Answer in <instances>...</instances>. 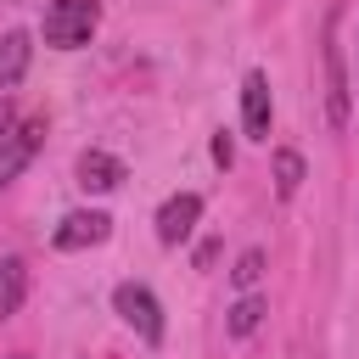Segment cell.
Returning <instances> with one entry per match:
<instances>
[{"label": "cell", "instance_id": "12", "mask_svg": "<svg viewBox=\"0 0 359 359\" xmlns=\"http://www.w3.org/2000/svg\"><path fill=\"white\" fill-rule=\"evenodd\" d=\"M264 314H269V309H264V297H252V292H247V297L230 309V337H252Z\"/></svg>", "mask_w": 359, "mask_h": 359}, {"label": "cell", "instance_id": "1", "mask_svg": "<svg viewBox=\"0 0 359 359\" xmlns=\"http://www.w3.org/2000/svg\"><path fill=\"white\" fill-rule=\"evenodd\" d=\"M95 22H101L95 0H50V6H45V45L79 50V45H90Z\"/></svg>", "mask_w": 359, "mask_h": 359}, {"label": "cell", "instance_id": "11", "mask_svg": "<svg viewBox=\"0 0 359 359\" xmlns=\"http://www.w3.org/2000/svg\"><path fill=\"white\" fill-rule=\"evenodd\" d=\"M303 180H309V163H303L297 151H286V146H280V151H275V191L292 202V196L303 191Z\"/></svg>", "mask_w": 359, "mask_h": 359}, {"label": "cell", "instance_id": "10", "mask_svg": "<svg viewBox=\"0 0 359 359\" xmlns=\"http://www.w3.org/2000/svg\"><path fill=\"white\" fill-rule=\"evenodd\" d=\"M28 297V264L22 258H0V314H17Z\"/></svg>", "mask_w": 359, "mask_h": 359}, {"label": "cell", "instance_id": "8", "mask_svg": "<svg viewBox=\"0 0 359 359\" xmlns=\"http://www.w3.org/2000/svg\"><path fill=\"white\" fill-rule=\"evenodd\" d=\"M123 180H129V168H123L112 151H84V157H79V185H84V191H118Z\"/></svg>", "mask_w": 359, "mask_h": 359}, {"label": "cell", "instance_id": "9", "mask_svg": "<svg viewBox=\"0 0 359 359\" xmlns=\"http://www.w3.org/2000/svg\"><path fill=\"white\" fill-rule=\"evenodd\" d=\"M28 56H34V45H28V34H22V28H11V34L0 39V90H11V84H22V73H28Z\"/></svg>", "mask_w": 359, "mask_h": 359}, {"label": "cell", "instance_id": "14", "mask_svg": "<svg viewBox=\"0 0 359 359\" xmlns=\"http://www.w3.org/2000/svg\"><path fill=\"white\" fill-rule=\"evenodd\" d=\"M213 163H219V168H230V135H224V129L213 135Z\"/></svg>", "mask_w": 359, "mask_h": 359}, {"label": "cell", "instance_id": "16", "mask_svg": "<svg viewBox=\"0 0 359 359\" xmlns=\"http://www.w3.org/2000/svg\"><path fill=\"white\" fill-rule=\"evenodd\" d=\"M11 359H28V353H11Z\"/></svg>", "mask_w": 359, "mask_h": 359}, {"label": "cell", "instance_id": "2", "mask_svg": "<svg viewBox=\"0 0 359 359\" xmlns=\"http://www.w3.org/2000/svg\"><path fill=\"white\" fill-rule=\"evenodd\" d=\"M353 112V90H348V67H342V45H337V11L325 17V118L331 129H348Z\"/></svg>", "mask_w": 359, "mask_h": 359}, {"label": "cell", "instance_id": "3", "mask_svg": "<svg viewBox=\"0 0 359 359\" xmlns=\"http://www.w3.org/2000/svg\"><path fill=\"white\" fill-rule=\"evenodd\" d=\"M112 309H118V320H123V325H135V331H140V342H151V348L163 342V303H157L140 280H123V286L112 292Z\"/></svg>", "mask_w": 359, "mask_h": 359}, {"label": "cell", "instance_id": "13", "mask_svg": "<svg viewBox=\"0 0 359 359\" xmlns=\"http://www.w3.org/2000/svg\"><path fill=\"white\" fill-rule=\"evenodd\" d=\"M230 280H236L241 292H252V286L264 280V252H258V247H247V252L236 258V269H230Z\"/></svg>", "mask_w": 359, "mask_h": 359}, {"label": "cell", "instance_id": "4", "mask_svg": "<svg viewBox=\"0 0 359 359\" xmlns=\"http://www.w3.org/2000/svg\"><path fill=\"white\" fill-rule=\"evenodd\" d=\"M107 236H112V219H107L101 208H79V213H67V219L56 224L50 241H56L62 252H84V247H101Z\"/></svg>", "mask_w": 359, "mask_h": 359}, {"label": "cell", "instance_id": "5", "mask_svg": "<svg viewBox=\"0 0 359 359\" xmlns=\"http://www.w3.org/2000/svg\"><path fill=\"white\" fill-rule=\"evenodd\" d=\"M196 219H202V196H196V191L168 196V202L157 208V241H163V247H180V241L196 230Z\"/></svg>", "mask_w": 359, "mask_h": 359}, {"label": "cell", "instance_id": "15", "mask_svg": "<svg viewBox=\"0 0 359 359\" xmlns=\"http://www.w3.org/2000/svg\"><path fill=\"white\" fill-rule=\"evenodd\" d=\"M11 135V101H0V140Z\"/></svg>", "mask_w": 359, "mask_h": 359}, {"label": "cell", "instance_id": "6", "mask_svg": "<svg viewBox=\"0 0 359 359\" xmlns=\"http://www.w3.org/2000/svg\"><path fill=\"white\" fill-rule=\"evenodd\" d=\"M269 118H275V101H269V79L252 67L241 79V129L252 140H269Z\"/></svg>", "mask_w": 359, "mask_h": 359}, {"label": "cell", "instance_id": "7", "mask_svg": "<svg viewBox=\"0 0 359 359\" xmlns=\"http://www.w3.org/2000/svg\"><path fill=\"white\" fill-rule=\"evenodd\" d=\"M39 140H45V123H22V129H11V135L0 140V185H11V180L34 163Z\"/></svg>", "mask_w": 359, "mask_h": 359}]
</instances>
